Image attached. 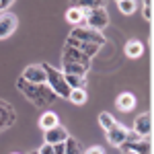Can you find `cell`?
<instances>
[{"instance_id": "5", "label": "cell", "mask_w": 154, "mask_h": 154, "mask_svg": "<svg viewBox=\"0 0 154 154\" xmlns=\"http://www.w3.org/2000/svg\"><path fill=\"white\" fill-rule=\"evenodd\" d=\"M17 25H19L17 14H12L11 11L0 12V39H8L17 31Z\"/></svg>"}, {"instance_id": "15", "label": "cell", "mask_w": 154, "mask_h": 154, "mask_svg": "<svg viewBox=\"0 0 154 154\" xmlns=\"http://www.w3.org/2000/svg\"><path fill=\"white\" fill-rule=\"evenodd\" d=\"M70 4L76 8H82V11H93V8L105 6V0H70Z\"/></svg>"}, {"instance_id": "19", "label": "cell", "mask_w": 154, "mask_h": 154, "mask_svg": "<svg viewBox=\"0 0 154 154\" xmlns=\"http://www.w3.org/2000/svg\"><path fill=\"white\" fill-rule=\"evenodd\" d=\"M82 19H84V11L82 8H76V6H72L70 11L66 12V21L68 23H72V25H82Z\"/></svg>"}, {"instance_id": "18", "label": "cell", "mask_w": 154, "mask_h": 154, "mask_svg": "<svg viewBox=\"0 0 154 154\" xmlns=\"http://www.w3.org/2000/svg\"><path fill=\"white\" fill-rule=\"evenodd\" d=\"M62 72H64V74H76V76H86L88 68H86V66H80V64H66V62H62Z\"/></svg>"}, {"instance_id": "16", "label": "cell", "mask_w": 154, "mask_h": 154, "mask_svg": "<svg viewBox=\"0 0 154 154\" xmlns=\"http://www.w3.org/2000/svg\"><path fill=\"white\" fill-rule=\"evenodd\" d=\"M144 54V45L142 41H138V39H131L125 43V56L128 58H140Z\"/></svg>"}, {"instance_id": "6", "label": "cell", "mask_w": 154, "mask_h": 154, "mask_svg": "<svg viewBox=\"0 0 154 154\" xmlns=\"http://www.w3.org/2000/svg\"><path fill=\"white\" fill-rule=\"evenodd\" d=\"M131 131H136L140 138L150 140V136H152V113H140L134 119V130Z\"/></svg>"}, {"instance_id": "30", "label": "cell", "mask_w": 154, "mask_h": 154, "mask_svg": "<svg viewBox=\"0 0 154 154\" xmlns=\"http://www.w3.org/2000/svg\"><path fill=\"white\" fill-rule=\"evenodd\" d=\"M123 154H136V152H123Z\"/></svg>"}, {"instance_id": "33", "label": "cell", "mask_w": 154, "mask_h": 154, "mask_svg": "<svg viewBox=\"0 0 154 154\" xmlns=\"http://www.w3.org/2000/svg\"><path fill=\"white\" fill-rule=\"evenodd\" d=\"M14 154H17V152H14Z\"/></svg>"}, {"instance_id": "3", "label": "cell", "mask_w": 154, "mask_h": 154, "mask_svg": "<svg viewBox=\"0 0 154 154\" xmlns=\"http://www.w3.org/2000/svg\"><path fill=\"white\" fill-rule=\"evenodd\" d=\"M107 25H109V12L105 6H101V8H93V11H84L82 25H78V27H88L93 31H101Z\"/></svg>"}, {"instance_id": "22", "label": "cell", "mask_w": 154, "mask_h": 154, "mask_svg": "<svg viewBox=\"0 0 154 154\" xmlns=\"http://www.w3.org/2000/svg\"><path fill=\"white\" fill-rule=\"evenodd\" d=\"M68 101H72L74 105H84L86 103V91L84 88H72L70 95H68Z\"/></svg>"}, {"instance_id": "14", "label": "cell", "mask_w": 154, "mask_h": 154, "mask_svg": "<svg viewBox=\"0 0 154 154\" xmlns=\"http://www.w3.org/2000/svg\"><path fill=\"white\" fill-rule=\"evenodd\" d=\"M115 107H117L119 111L128 113V111H131V109L136 107V97L131 95V93H123V95H119V97H117V101H115Z\"/></svg>"}, {"instance_id": "20", "label": "cell", "mask_w": 154, "mask_h": 154, "mask_svg": "<svg viewBox=\"0 0 154 154\" xmlns=\"http://www.w3.org/2000/svg\"><path fill=\"white\" fill-rule=\"evenodd\" d=\"M66 82L70 88H84L86 86V76H76V74H64Z\"/></svg>"}, {"instance_id": "13", "label": "cell", "mask_w": 154, "mask_h": 154, "mask_svg": "<svg viewBox=\"0 0 154 154\" xmlns=\"http://www.w3.org/2000/svg\"><path fill=\"white\" fill-rule=\"evenodd\" d=\"M66 45L78 49V51H82L84 56H88V58L97 56V51L101 49V45H95V43H84V41H78V39H70V37L66 39Z\"/></svg>"}, {"instance_id": "26", "label": "cell", "mask_w": 154, "mask_h": 154, "mask_svg": "<svg viewBox=\"0 0 154 154\" xmlns=\"http://www.w3.org/2000/svg\"><path fill=\"white\" fill-rule=\"evenodd\" d=\"M37 154H54V146H51V144H41V146H39V150H37Z\"/></svg>"}, {"instance_id": "7", "label": "cell", "mask_w": 154, "mask_h": 154, "mask_svg": "<svg viewBox=\"0 0 154 154\" xmlns=\"http://www.w3.org/2000/svg\"><path fill=\"white\" fill-rule=\"evenodd\" d=\"M62 62H66V64H80V66L91 68V58L84 56L82 51L70 48V45H64V49H62Z\"/></svg>"}, {"instance_id": "12", "label": "cell", "mask_w": 154, "mask_h": 154, "mask_svg": "<svg viewBox=\"0 0 154 154\" xmlns=\"http://www.w3.org/2000/svg\"><path fill=\"white\" fill-rule=\"evenodd\" d=\"M66 138H68V130L64 128V125H54V128H49L45 130V144H60V142H66Z\"/></svg>"}, {"instance_id": "29", "label": "cell", "mask_w": 154, "mask_h": 154, "mask_svg": "<svg viewBox=\"0 0 154 154\" xmlns=\"http://www.w3.org/2000/svg\"><path fill=\"white\" fill-rule=\"evenodd\" d=\"M64 142H60V144H54V154H64Z\"/></svg>"}, {"instance_id": "21", "label": "cell", "mask_w": 154, "mask_h": 154, "mask_svg": "<svg viewBox=\"0 0 154 154\" xmlns=\"http://www.w3.org/2000/svg\"><path fill=\"white\" fill-rule=\"evenodd\" d=\"M64 154H82V148H80V142L76 140V138H66V142H64Z\"/></svg>"}, {"instance_id": "9", "label": "cell", "mask_w": 154, "mask_h": 154, "mask_svg": "<svg viewBox=\"0 0 154 154\" xmlns=\"http://www.w3.org/2000/svg\"><path fill=\"white\" fill-rule=\"evenodd\" d=\"M119 148H121V152H136V154H150L152 152V144L146 138L134 140V142H123Z\"/></svg>"}, {"instance_id": "10", "label": "cell", "mask_w": 154, "mask_h": 154, "mask_svg": "<svg viewBox=\"0 0 154 154\" xmlns=\"http://www.w3.org/2000/svg\"><path fill=\"white\" fill-rule=\"evenodd\" d=\"M128 140V128L125 125H113L111 130H107V142L111 144V146H115V148H119L121 144Z\"/></svg>"}, {"instance_id": "27", "label": "cell", "mask_w": 154, "mask_h": 154, "mask_svg": "<svg viewBox=\"0 0 154 154\" xmlns=\"http://www.w3.org/2000/svg\"><path fill=\"white\" fill-rule=\"evenodd\" d=\"M82 154H105V152H103V148H101V146H93V148L84 150Z\"/></svg>"}, {"instance_id": "1", "label": "cell", "mask_w": 154, "mask_h": 154, "mask_svg": "<svg viewBox=\"0 0 154 154\" xmlns=\"http://www.w3.org/2000/svg\"><path fill=\"white\" fill-rule=\"evenodd\" d=\"M17 88L21 91V95L27 97V99L37 107L51 105V103L58 99L56 93L49 88L48 84H31V82H27L25 78H19V80H17Z\"/></svg>"}, {"instance_id": "31", "label": "cell", "mask_w": 154, "mask_h": 154, "mask_svg": "<svg viewBox=\"0 0 154 154\" xmlns=\"http://www.w3.org/2000/svg\"><path fill=\"white\" fill-rule=\"evenodd\" d=\"M29 154H37V152H29Z\"/></svg>"}, {"instance_id": "11", "label": "cell", "mask_w": 154, "mask_h": 154, "mask_svg": "<svg viewBox=\"0 0 154 154\" xmlns=\"http://www.w3.org/2000/svg\"><path fill=\"white\" fill-rule=\"evenodd\" d=\"M14 119H17L14 109H12L6 101H2V99H0V131H2V130H8L12 123H14Z\"/></svg>"}, {"instance_id": "8", "label": "cell", "mask_w": 154, "mask_h": 154, "mask_svg": "<svg viewBox=\"0 0 154 154\" xmlns=\"http://www.w3.org/2000/svg\"><path fill=\"white\" fill-rule=\"evenodd\" d=\"M27 82L31 84H48V76H45V70H43V66L41 64H31V66H27L23 70V76Z\"/></svg>"}, {"instance_id": "23", "label": "cell", "mask_w": 154, "mask_h": 154, "mask_svg": "<svg viewBox=\"0 0 154 154\" xmlns=\"http://www.w3.org/2000/svg\"><path fill=\"white\" fill-rule=\"evenodd\" d=\"M99 123H101V128L103 130H111L113 125H117V121H115V117L111 115V113H107V111H103L101 115H99Z\"/></svg>"}, {"instance_id": "32", "label": "cell", "mask_w": 154, "mask_h": 154, "mask_svg": "<svg viewBox=\"0 0 154 154\" xmlns=\"http://www.w3.org/2000/svg\"><path fill=\"white\" fill-rule=\"evenodd\" d=\"M117 2H121V0H117Z\"/></svg>"}, {"instance_id": "2", "label": "cell", "mask_w": 154, "mask_h": 154, "mask_svg": "<svg viewBox=\"0 0 154 154\" xmlns=\"http://www.w3.org/2000/svg\"><path fill=\"white\" fill-rule=\"evenodd\" d=\"M41 66H43V70H45V76H48V86L56 93V97L68 99L72 88L68 86L66 78H64V72L58 70V68H54V66H49V64H41Z\"/></svg>"}, {"instance_id": "25", "label": "cell", "mask_w": 154, "mask_h": 154, "mask_svg": "<svg viewBox=\"0 0 154 154\" xmlns=\"http://www.w3.org/2000/svg\"><path fill=\"white\" fill-rule=\"evenodd\" d=\"M142 14H144V19H146V21H152V0H144Z\"/></svg>"}, {"instance_id": "28", "label": "cell", "mask_w": 154, "mask_h": 154, "mask_svg": "<svg viewBox=\"0 0 154 154\" xmlns=\"http://www.w3.org/2000/svg\"><path fill=\"white\" fill-rule=\"evenodd\" d=\"M12 2L14 0H0V12L8 11V6H12Z\"/></svg>"}, {"instance_id": "17", "label": "cell", "mask_w": 154, "mask_h": 154, "mask_svg": "<svg viewBox=\"0 0 154 154\" xmlns=\"http://www.w3.org/2000/svg\"><path fill=\"white\" fill-rule=\"evenodd\" d=\"M54 125H58V115L54 111H43V115L39 117V128L45 131L49 128H54Z\"/></svg>"}, {"instance_id": "4", "label": "cell", "mask_w": 154, "mask_h": 154, "mask_svg": "<svg viewBox=\"0 0 154 154\" xmlns=\"http://www.w3.org/2000/svg\"><path fill=\"white\" fill-rule=\"evenodd\" d=\"M70 39H78V41H84V43H95V45H105V37L101 31H93L88 27H74L70 31Z\"/></svg>"}, {"instance_id": "24", "label": "cell", "mask_w": 154, "mask_h": 154, "mask_svg": "<svg viewBox=\"0 0 154 154\" xmlns=\"http://www.w3.org/2000/svg\"><path fill=\"white\" fill-rule=\"evenodd\" d=\"M117 4H119V11L123 12V14H134L136 8H138L136 0H121V2H117Z\"/></svg>"}]
</instances>
